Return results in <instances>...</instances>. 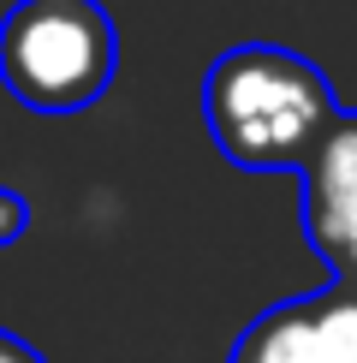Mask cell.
<instances>
[{
  "label": "cell",
  "mask_w": 357,
  "mask_h": 363,
  "mask_svg": "<svg viewBox=\"0 0 357 363\" xmlns=\"http://www.w3.org/2000/svg\"><path fill=\"white\" fill-rule=\"evenodd\" d=\"M203 119L215 149L244 173H298L339 119L322 66L274 42L227 48L203 78Z\"/></svg>",
  "instance_id": "cell-1"
},
{
  "label": "cell",
  "mask_w": 357,
  "mask_h": 363,
  "mask_svg": "<svg viewBox=\"0 0 357 363\" xmlns=\"http://www.w3.org/2000/svg\"><path fill=\"white\" fill-rule=\"evenodd\" d=\"M119 30L101 0H18L0 18V84L36 113H78L108 96Z\"/></svg>",
  "instance_id": "cell-2"
},
{
  "label": "cell",
  "mask_w": 357,
  "mask_h": 363,
  "mask_svg": "<svg viewBox=\"0 0 357 363\" xmlns=\"http://www.w3.org/2000/svg\"><path fill=\"white\" fill-rule=\"evenodd\" d=\"M227 363H357V280L262 310Z\"/></svg>",
  "instance_id": "cell-3"
},
{
  "label": "cell",
  "mask_w": 357,
  "mask_h": 363,
  "mask_svg": "<svg viewBox=\"0 0 357 363\" xmlns=\"http://www.w3.org/2000/svg\"><path fill=\"white\" fill-rule=\"evenodd\" d=\"M304 191V238L334 268V280H357V113H339L327 138L298 167Z\"/></svg>",
  "instance_id": "cell-4"
},
{
  "label": "cell",
  "mask_w": 357,
  "mask_h": 363,
  "mask_svg": "<svg viewBox=\"0 0 357 363\" xmlns=\"http://www.w3.org/2000/svg\"><path fill=\"white\" fill-rule=\"evenodd\" d=\"M30 220H36L30 196H24V191H12V185H0V250L18 245V238L30 233Z\"/></svg>",
  "instance_id": "cell-5"
},
{
  "label": "cell",
  "mask_w": 357,
  "mask_h": 363,
  "mask_svg": "<svg viewBox=\"0 0 357 363\" xmlns=\"http://www.w3.org/2000/svg\"><path fill=\"white\" fill-rule=\"evenodd\" d=\"M0 363H48V357H42L30 340H18V334H6V328H0Z\"/></svg>",
  "instance_id": "cell-6"
}]
</instances>
